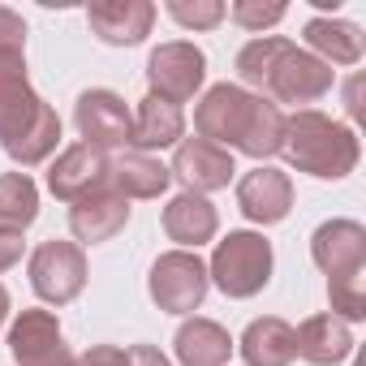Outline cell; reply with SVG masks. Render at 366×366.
<instances>
[{
    "instance_id": "cell-32",
    "label": "cell",
    "mask_w": 366,
    "mask_h": 366,
    "mask_svg": "<svg viewBox=\"0 0 366 366\" xmlns=\"http://www.w3.org/2000/svg\"><path fill=\"white\" fill-rule=\"evenodd\" d=\"M5 315H9V293H5V285H0V323H5Z\"/></svg>"
},
{
    "instance_id": "cell-2",
    "label": "cell",
    "mask_w": 366,
    "mask_h": 366,
    "mask_svg": "<svg viewBox=\"0 0 366 366\" xmlns=\"http://www.w3.org/2000/svg\"><path fill=\"white\" fill-rule=\"evenodd\" d=\"M237 74L246 86L263 91L267 104H315L332 91L336 74L332 65H323L319 56L302 52L297 44L280 39V35H263V39H250L242 52H237Z\"/></svg>"
},
{
    "instance_id": "cell-21",
    "label": "cell",
    "mask_w": 366,
    "mask_h": 366,
    "mask_svg": "<svg viewBox=\"0 0 366 366\" xmlns=\"http://www.w3.org/2000/svg\"><path fill=\"white\" fill-rule=\"evenodd\" d=\"M216 229H220V216H216V207L203 194H177L164 207V233L172 242H181V246H194L199 250L203 242L216 237Z\"/></svg>"
},
{
    "instance_id": "cell-19",
    "label": "cell",
    "mask_w": 366,
    "mask_h": 366,
    "mask_svg": "<svg viewBox=\"0 0 366 366\" xmlns=\"http://www.w3.org/2000/svg\"><path fill=\"white\" fill-rule=\"evenodd\" d=\"M181 134H186V117H181V108L159 99V95H147L138 104V112H134L129 147H138L147 155V151H159V147H177Z\"/></svg>"
},
{
    "instance_id": "cell-15",
    "label": "cell",
    "mask_w": 366,
    "mask_h": 366,
    "mask_svg": "<svg viewBox=\"0 0 366 366\" xmlns=\"http://www.w3.org/2000/svg\"><path fill=\"white\" fill-rule=\"evenodd\" d=\"M86 22L91 31L112 44V48H134L151 35V22H155V5L147 0H108V5H91L86 9Z\"/></svg>"
},
{
    "instance_id": "cell-25",
    "label": "cell",
    "mask_w": 366,
    "mask_h": 366,
    "mask_svg": "<svg viewBox=\"0 0 366 366\" xmlns=\"http://www.w3.org/2000/svg\"><path fill=\"white\" fill-rule=\"evenodd\" d=\"M327 302H332V315H336L340 323L366 319V280H362V276L327 280Z\"/></svg>"
},
{
    "instance_id": "cell-24",
    "label": "cell",
    "mask_w": 366,
    "mask_h": 366,
    "mask_svg": "<svg viewBox=\"0 0 366 366\" xmlns=\"http://www.w3.org/2000/svg\"><path fill=\"white\" fill-rule=\"evenodd\" d=\"M39 216V190L26 172H0V229H26Z\"/></svg>"
},
{
    "instance_id": "cell-14",
    "label": "cell",
    "mask_w": 366,
    "mask_h": 366,
    "mask_svg": "<svg viewBox=\"0 0 366 366\" xmlns=\"http://www.w3.org/2000/svg\"><path fill=\"white\" fill-rule=\"evenodd\" d=\"M237 207L254 220V224H280L293 207V181L267 164H259L254 172H246L237 181Z\"/></svg>"
},
{
    "instance_id": "cell-16",
    "label": "cell",
    "mask_w": 366,
    "mask_h": 366,
    "mask_svg": "<svg viewBox=\"0 0 366 366\" xmlns=\"http://www.w3.org/2000/svg\"><path fill=\"white\" fill-rule=\"evenodd\" d=\"M125 220H129V199H121L117 190H99V194L74 203V212H69V229L86 246L112 242L125 229Z\"/></svg>"
},
{
    "instance_id": "cell-6",
    "label": "cell",
    "mask_w": 366,
    "mask_h": 366,
    "mask_svg": "<svg viewBox=\"0 0 366 366\" xmlns=\"http://www.w3.org/2000/svg\"><path fill=\"white\" fill-rule=\"evenodd\" d=\"M207 263L194 254V250H168L151 263V276H147V293L159 310L168 315H190L203 306L207 297Z\"/></svg>"
},
{
    "instance_id": "cell-31",
    "label": "cell",
    "mask_w": 366,
    "mask_h": 366,
    "mask_svg": "<svg viewBox=\"0 0 366 366\" xmlns=\"http://www.w3.org/2000/svg\"><path fill=\"white\" fill-rule=\"evenodd\" d=\"M125 366H172L155 345H134V349H125Z\"/></svg>"
},
{
    "instance_id": "cell-10",
    "label": "cell",
    "mask_w": 366,
    "mask_h": 366,
    "mask_svg": "<svg viewBox=\"0 0 366 366\" xmlns=\"http://www.w3.org/2000/svg\"><path fill=\"white\" fill-rule=\"evenodd\" d=\"M48 190L61 199V203H82L99 190H108V155L99 147H69L56 155V164L48 168Z\"/></svg>"
},
{
    "instance_id": "cell-22",
    "label": "cell",
    "mask_w": 366,
    "mask_h": 366,
    "mask_svg": "<svg viewBox=\"0 0 366 366\" xmlns=\"http://www.w3.org/2000/svg\"><path fill=\"white\" fill-rule=\"evenodd\" d=\"M242 357H246V366H289L297 357L293 327L285 319H276V315L254 319L242 332Z\"/></svg>"
},
{
    "instance_id": "cell-4",
    "label": "cell",
    "mask_w": 366,
    "mask_h": 366,
    "mask_svg": "<svg viewBox=\"0 0 366 366\" xmlns=\"http://www.w3.org/2000/svg\"><path fill=\"white\" fill-rule=\"evenodd\" d=\"M280 151L289 155V164L297 172H310L319 181H340L357 168V138L349 125L315 112V108H302L293 117H285V138H280Z\"/></svg>"
},
{
    "instance_id": "cell-18",
    "label": "cell",
    "mask_w": 366,
    "mask_h": 366,
    "mask_svg": "<svg viewBox=\"0 0 366 366\" xmlns=\"http://www.w3.org/2000/svg\"><path fill=\"white\" fill-rule=\"evenodd\" d=\"M168 181V168L142 151H121L108 159V190H117L121 199H159Z\"/></svg>"
},
{
    "instance_id": "cell-9",
    "label": "cell",
    "mask_w": 366,
    "mask_h": 366,
    "mask_svg": "<svg viewBox=\"0 0 366 366\" xmlns=\"http://www.w3.org/2000/svg\"><path fill=\"white\" fill-rule=\"evenodd\" d=\"M9 349L18 366H74V353L52 310H22L9 327Z\"/></svg>"
},
{
    "instance_id": "cell-13",
    "label": "cell",
    "mask_w": 366,
    "mask_h": 366,
    "mask_svg": "<svg viewBox=\"0 0 366 366\" xmlns=\"http://www.w3.org/2000/svg\"><path fill=\"white\" fill-rule=\"evenodd\" d=\"M74 125L86 138V147H129L134 117L117 91H82L74 108Z\"/></svg>"
},
{
    "instance_id": "cell-28",
    "label": "cell",
    "mask_w": 366,
    "mask_h": 366,
    "mask_svg": "<svg viewBox=\"0 0 366 366\" xmlns=\"http://www.w3.org/2000/svg\"><path fill=\"white\" fill-rule=\"evenodd\" d=\"M26 44V22L14 9H0V52H22Z\"/></svg>"
},
{
    "instance_id": "cell-1",
    "label": "cell",
    "mask_w": 366,
    "mask_h": 366,
    "mask_svg": "<svg viewBox=\"0 0 366 366\" xmlns=\"http://www.w3.org/2000/svg\"><path fill=\"white\" fill-rule=\"evenodd\" d=\"M194 129L199 138L224 147V151H246L254 159H267L280 151L285 138V112L276 104H267L263 95H250L233 82H220L203 95V104L194 108Z\"/></svg>"
},
{
    "instance_id": "cell-3",
    "label": "cell",
    "mask_w": 366,
    "mask_h": 366,
    "mask_svg": "<svg viewBox=\"0 0 366 366\" xmlns=\"http://www.w3.org/2000/svg\"><path fill=\"white\" fill-rule=\"evenodd\" d=\"M61 142V117L31 91L26 56L0 52V147L22 168L44 164Z\"/></svg>"
},
{
    "instance_id": "cell-8",
    "label": "cell",
    "mask_w": 366,
    "mask_h": 366,
    "mask_svg": "<svg viewBox=\"0 0 366 366\" xmlns=\"http://www.w3.org/2000/svg\"><path fill=\"white\" fill-rule=\"evenodd\" d=\"M207 78V56L194 48V44H159L147 61V82H151V95L168 99V104H186L194 99V91L203 86Z\"/></svg>"
},
{
    "instance_id": "cell-30",
    "label": "cell",
    "mask_w": 366,
    "mask_h": 366,
    "mask_svg": "<svg viewBox=\"0 0 366 366\" xmlns=\"http://www.w3.org/2000/svg\"><path fill=\"white\" fill-rule=\"evenodd\" d=\"M14 263H22V233L0 229V272H9Z\"/></svg>"
},
{
    "instance_id": "cell-29",
    "label": "cell",
    "mask_w": 366,
    "mask_h": 366,
    "mask_svg": "<svg viewBox=\"0 0 366 366\" xmlns=\"http://www.w3.org/2000/svg\"><path fill=\"white\" fill-rule=\"evenodd\" d=\"M74 366H125V349H117V345H91L82 357H74Z\"/></svg>"
},
{
    "instance_id": "cell-26",
    "label": "cell",
    "mask_w": 366,
    "mask_h": 366,
    "mask_svg": "<svg viewBox=\"0 0 366 366\" xmlns=\"http://www.w3.org/2000/svg\"><path fill=\"white\" fill-rule=\"evenodd\" d=\"M168 14L181 26H190V31H212V26L224 22V5H220V0H194V5H190V0H172Z\"/></svg>"
},
{
    "instance_id": "cell-17",
    "label": "cell",
    "mask_w": 366,
    "mask_h": 366,
    "mask_svg": "<svg viewBox=\"0 0 366 366\" xmlns=\"http://www.w3.org/2000/svg\"><path fill=\"white\" fill-rule=\"evenodd\" d=\"M297 357L310 366H336L353 353V332L349 323H340L336 315H310L297 332H293Z\"/></svg>"
},
{
    "instance_id": "cell-20",
    "label": "cell",
    "mask_w": 366,
    "mask_h": 366,
    "mask_svg": "<svg viewBox=\"0 0 366 366\" xmlns=\"http://www.w3.org/2000/svg\"><path fill=\"white\" fill-rule=\"evenodd\" d=\"M177 362H186V366H224L233 357V336L212 323V319H186L177 327Z\"/></svg>"
},
{
    "instance_id": "cell-27",
    "label": "cell",
    "mask_w": 366,
    "mask_h": 366,
    "mask_svg": "<svg viewBox=\"0 0 366 366\" xmlns=\"http://www.w3.org/2000/svg\"><path fill=\"white\" fill-rule=\"evenodd\" d=\"M237 26L246 31H263V26H276L285 18V5H259V0H237V5L229 9Z\"/></svg>"
},
{
    "instance_id": "cell-23",
    "label": "cell",
    "mask_w": 366,
    "mask_h": 366,
    "mask_svg": "<svg viewBox=\"0 0 366 366\" xmlns=\"http://www.w3.org/2000/svg\"><path fill=\"white\" fill-rule=\"evenodd\" d=\"M306 44L323 56V65H357L362 61V31L353 22L310 18L306 22Z\"/></svg>"
},
{
    "instance_id": "cell-12",
    "label": "cell",
    "mask_w": 366,
    "mask_h": 366,
    "mask_svg": "<svg viewBox=\"0 0 366 366\" xmlns=\"http://www.w3.org/2000/svg\"><path fill=\"white\" fill-rule=\"evenodd\" d=\"M233 155L207 138H186L177 147L172 155V168L168 177H177L181 186H186V194H212V190H224L233 181Z\"/></svg>"
},
{
    "instance_id": "cell-5",
    "label": "cell",
    "mask_w": 366,
    "mask_h": 366,
    "mask_svg": "<svg viewBox=\"0 0 366 366\" xmlns=\"http://www.w3.org/2000/svg\"><path fill=\"white\" fill-rule=\"evenodd\" d=\"M207 280L229 297H254L272 280V242L263 233H229L212 254Z\"/></svg>"
},
{
    "instance_id": "cell-7",
    "label": "cell",
    "mask_w": 366,
    "mask_h": 366,
    "mask_svg": "<svg viewBox=\"0 0 366 366\" xmlns=\"http://www.w3.org/2000/svg\"><path fill=\"white\" fill-rule=\"evenodd\" d=\"M31 285L44 302L65 306L86 289V254L78 242H44L31 254Z\"/></svg>"
},
{
    "instance_id": "cell-11",
    "label": "cell",
    "mask_w": 366,
    "mask_h": 366,
    "mask_svg": "<svg viewBox=\"0 0 366 366\" xmlns=\"http://www.w3.org/2000/svg\"><path fill=\"white\" fill-rule=\"evenodd\" d=\"M310 259L327 272V280L366 276V229L357 220H327L310 237Z\"/></svg>"
}]
</instances>
